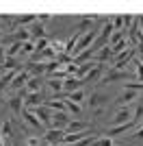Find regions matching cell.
<instances>
[{"label": "cell", "instance_id": "cell-1", "mask_svg": "<svg viewBox=\"0 0 143 146\" xmlns=\"http://www.w3.org/2000/svg\"><path fill=\"white\" fill-rule=\"evenodd\" d=\"M130 79H137V74L126 72V70H115V68H111V70H106V72L102 74L100 85H106V83H115V81H126V83H128Z\"/></svg>", "mask_w": 143, "mask_h": 146}, {"label": "cell", "instance_id": "cell-2", "mask_svg": "<svg viewBox=\"0 0 143 146\" xmlns=\"http://www.w3.org/2000/svg\"><path fill=\"white\" fill-rule=\"evenodd\" d=\"M132 57H134V46H128L126 50H121L119 55L113 57V61H111V68H115V70H124L126 63H132Z\"/></svg>", "mask_w": 143, "mask_h": 146}, {"label": "cell", "instance_id": "cell-3", "mask_svg": "<svg viewBox=\"0 0 143 146\" xmlns=\"http://www.w3.org/2000/svg\"><path fill=\"white\" fill-rule=\"evenodd\" d=\"M22 70H26L30 76H46L48 63H46V61H28V63H26Z\"/></svg>", "mask_w": 143, "mask_h": 146}, {"label": "cell", "instance_id": "cell-4", "mask_svg": "<svg viewBox=\"0 0 143 146\" xmlns=\"http://www.w3.org/2000/svg\"><path fill=\"white\" fill-rule=\"evenodd\" d=\"M70 116H67V111H52V124L50 129H61V131H65L67 124H70Z\"/></svg>", "mask_w": 143, "mask_h": 146}, {"label": "cell", "instance_id": "cell-5", "mask_svg": "<svg viewBox=\"0 0 143 146\" xmlns=\"http://www.w3.org/2000/svg\"><path fill=\"white\" fill-rule=\"evenodd\" d=\"M22 118H24L26 122H28V127H33V129L37 131V135L46 133V127H43L41 122H39V118H37V116H35V113H33L30 109H24V111H22Z\"/></svg>", "mask_w": 143, "mask_h": 146}, {"label": "cell", "instance_id": "cell-6", "mask_svg": "<svg viewBox=\"0 0 143 146\" xmlns=\"http://www.w3.org/2000/svg\"><path fill=\"white\" fill-rule=\"evenodd\" d=\"M33 113H35L37 118H39V122H41L46 129H50V124H52V111L48 109L46 105H39V107H35V109H30Z\"/></svg>", "mask_w": 143, "mask_h": 146}, {"label": "cell", "instance_id": "cell-7", "mask_svg": "<svg viewBox=\"0 0 143 146\" xmlns=\"http://www.w3.org/2000/svg\"><path fill=\"white\" fill-rule=\"evenodd\" d=\"M63 133H65V131H61V129H48L41 140L46 142V144H50V146H56V144H61V140H63Z\"/></svg>", "mask_w": 143, "mask_h": 146}, {"label": "cell", "instance_id": "cell-8", "mask_svg": "<svg viewBox=\"0 0 143 146\" xmlns=\"http://www.w3.org/2000/svg\"><path fill=\"white\" fill-rule=\"evenodd\" d=\"M102 105H106V96H104V94L95 92V94L89 96V109L95 111V116H100V113H102Z\"/></svg>", "mask_w": 143, "mask_h": 146}, {"label": "cell", "instance_id": "cell-9", "mask_svg": "<svg viewBox=\"0 0 143 146\" xmlns=\"http://www.w3.org/2000/svg\"><path fill=\"white\" fill-rule=\"evenodd\" d=\"M28 79H30V74L26 72V70H20L18 74H15V79L11 81V90H15V92H20V90H24L26 87V83H28Z\"/></svg>", "mask_w": 143, "mask_h": 146}, {"label": "cell", "instance_id": "cell-10", "mask_svg": "<svg viewBox=\"0 0 143 146\" xmlns=\"http://www.w3.org/2000/svg\"><path fill=\"white\" fill-rule=\"evenodd\" d=\"M137 96H141L137 90H130V87H124V92H121V96L117 98V105L119 107H128V103H132Z\"/></svg>", "mask_w": 143, "mask_h": 146}, {"label": "cell", "instance_id": "cell-11", "mask_svg": "<svg viewBox=\"0 0 143 146\" xmlns=\"http://www.w3.org/2000/svg\"><path fill=\"white\" fill-rule=\"evenodd\" d=\"M43 83H46V76H30L24 90L28 92V94H39V92H41V85H43Z\"/></svg>", "mask_w": 143, "mask_h": 146}, {"label": "cell", "instance_id": "cell-12", "mask_svg": "<svg viewBox=\"0 0 143 146\" xmlns=\"http://www.w3.org/2000/svg\"><path fill=\"white\" fill-rule=\"evenodd\" d=\"M28 31H30V39H33V42H39V39H46V26H43L41 22H33Z\"/></svg>", "mask_w": 143, "mask_h": 146}, {"label": "cell", "instance_id": "cell-13", "mask_svg": "<svg viewBox=\"0 0 143 146\" xmlns=\"http://www.w3.org/2000/svg\"><path fill=\"white\" fill-rule=\"evenodd\" d=\"M130 120H134V118H132V113H130V109H128V107L119 109L117 113L113 116V124H115V127H119V124H126V122H130Z\"/></svg>", "mask_w": 143, "mask_h": 146}, {"label": "cell", "instance_id": "cell-14", "mask_svg": "<svg viewBox=\"0 0 143 146\" xmlns=\"http://www.w3.org/2000/svg\"><path fill=\"white\" fill-rule=\"evenodd\" d=\"M85 81H80V79H76V76H67L65 81H63V90L67 92V94H72V92H76V90H80V85H83Z\"/></svg>", "mask_w": 143, "mask_h": 146}, {"label": "cell", "instance_id": "cell-15", "mask_svg": "<svg viewBox=\"0 0 143 146\" xmlns=\"http://www.w3.org/2000/svg\"><path fill=\"white\" fill-rule=\"evenodd\" d=\"M83 129H93L89 124V122H83V120H76V122H70L67 124V129H65V133H83Z\"/></svg>", "mask_w": 143, "mask_h": 146}, {"label": "cell", "instance_id": "cell-16", "mask_svg": "<svg viewBox=\"0 0 143 146\" xmlns=\"http://www.w3.org/2000/svg\"><path fill=\"white\" fill-rule=\"evenodd\" d=\"M98 63H100V61H85L83 66H78V72H76V79H80V81H85V76H87V74L91 72V70H93L95 66H98Z\"/></svg>", "mask_w": 143, "mask_h": 146}, {"label": "cell", "instance_id": "cell-17", "mask_svg": "<svg viewBox=\"0 0 143 146\" xmlns=\"http://www.w3.org/2000/svg\"><path fill=\"white\" fill-rule=\"evenodd\" d=\"M134 124H137V122H134V120H130V122H126V124H119V127H113V129H108V131H106V137H111V140H113L115 135H121L124 131L132 129Z\"/></svg>", "mask_w": 143, "mask_h": 146}, {"label": "cell", "instance_id": "cell-18", "mask_svg": "<svg viewBox=\"0 0 143 146\" xmlns=\"http://www.w3.org/2000/svg\"><path fill=\"white\" fill-rule=\"evenodd\" d=\"M111 59H113V50L106 48V46H104L100 52H95V61H100V63H106V61H111Z\"/></svg>", "mask_w": 143, "mask_h": 146}, {"label": "cell", "instance_id": "cell-19", "mask_svg": "<svg viewBox=\"0 0 143 146\" xmlns=\"http://www.w3.org/2000/svg\"><path fill=\"white\" fill-rule=\"evenodd\" d=\"M33 22H37V15L28 13V15H20V18H15V24H13V26H24V24H33Z\"/></svg>", "mask_w": 143, "mask_h": 146}, {"label": "cell", "instance_id": "cell-20", "mask_svg": "<svg viewBox=\"0 0 143 146\" xmlns=\"http://www.w3.org/2000/svg\"><path fill=\"white\" fill-rule=\"evenodd\" d=\"M102 72H104V63H98V66H95L93 70H91V72L87 74V76H85V83H87V81H95V79H98V76H100Z\"/></svg>", "mask_w": 143, "mask_h": 146}, {"label": "cell", "instance_id": "cell-21", "mask_svg": "<svg viewBox=\"0 0 143 146\" xmlns=\"http://www.w3.org/2000/svg\"><path fill=\"white\" fill-rule=\"evenodd\" d=\"M46 83H48V87L52 90V94L63 90V81H59V79H46Z\"/></svg>", "mask_w": 143, "mask_h": 146}, {"label": "cell", "instance_id": "cell-22", "mask_svg": "<svg viewBox=\"0 0 143 146\" xmlns=\"http://www.w3.org/2000/svg\"><path fill=\"white\" fill-rule=\"evenodd\" d=\"M132 63L137 66V79H139V83H143V59H139L137 55L132 57Z\"/></svg>", "mask_w": 143, "mask_h": 146}, {"label": "cell", "instance_id": "cell-23", "mask_svg": "<svg viewBox=\"0 0 143 146\" xmlns=\"http://www.w3.org/2000/svg\"><path fill=\"white\" fill-rule=\"evenodd\" d=\"M67 100H72V103H76V105H80L85 100V92L83 90H76V92H72L70 96H67Z\"/></svg>", "mask_w": 143, "mask_h": 146}, {"label": "cell", "instance_id": "cell-24", "mask_svg": "<svg viewBox=\"0 0 143 146\" xmlns=\"http://www.w3.org/2000/svg\"><path fill=\"white\" fill-rule=\"evenodd\" d=\"M9 135H11V120L0 122V137L5 140V137H9Z\"/></svg>", "mask_w": 143, "mask_h": 146}, {"label": "cell", "instance_id": "cell-25", "mask_svg": "<svg viewBox=\"0 0 143 146\" xmlns=\"http://www.w3.org/2000/svg\"><path fill=\"white\" fill-rule=\"evenodd\" d=\"M22 46L24 44H20V42H13L9 48H7V57H15L18 52H22Z\"/></svg>", "mask_w": 143, "mask_h": 146}, {"label": "cell", "instance_id": "cell-26", "mask_svg": "<svg viewBox=\"0 0 143 146\" xmlns=\"http://www.w3.org/2000/svg\"><path fill=\"white\" fill-rule=\"evenodd\" d=\"M132 118H134V122H141L143 120V96H141V100L137 103V109H134Z\"/></svg>", "mask_w": 143, "mask_h": 146}, {"label": "cell", "instance_id": "cell-27", "mask_svg": "<svg viewBox=\"0 0 143 146\" xmlns=\"http://www.w3.org/2000/svg\"><path fill=\"white\" fill-rule=\"evenodd\" d=\"M91 146H113V140L106 137V135H104V137H95V142Z\"/></svg>", "mask_w": 143, "mask_h": 146}, {"label": "cell", "instance_id": "cell-28", "mask_svg": "<svg viewBox=\"0 0 143 146\" xmlns=\"http://www.w3.org/2000/svg\"><path fill=\"white\" fill-rule=\"evenodd\" d=\"M111 24H113L115 31H124V18H121V15H115V18L111 20Z\"/></svg>", "mask_w": 143, "mask_h": 146}, {"label": "cell", "instance_id": "cell-29", "mask_svg": "<svg viewBox=\"0 0 143 146\" xmlns=\"http://www.w3.org/2000/svg\"><path fill=\"white\" fill-rule=\"evenodd\" d=\"M43 140L39 137V135H30V137H26V146H41Z\"/></svg>", "mask_w": 143, "mask_h": 146}, {"label": "cell", "instance_id": "cell-30", "mask_svg": "<svg viewBox=\"0 0 143 146\" xmlns=\"http://www.w3.org/2000/svg\"><path fill=\"white\" fill-rule=\"evenodd\" d=\"M65 107H67V111H72V113H80V111H83V107H80V105L72 103V100H65Z\"/></svg>", "mask_w": 143, "mask_h": 146}, {"label": "cell", "instance_id": "cell-31", "mask_svg": "<svg viewBox=\"0 0 143 146\" xmlns=\"http://www.w3.org/2000/svg\"><path fill=\"white\" fill-rule=\"evenodd\" d=\"M22 52H28V55H33L35 52V42H26L22 46Z\"/></svg>", "mask_w": 143, "mask_h": 146}, {"label": "cell", "instance_id": "cell-32", "mask_svg": "<svg viewBox=\"0 0 143 146\" xmlns=\"http://www.w3.org/2000/svg\"><path fill=\"white\" fill-rule=\"evenodd\" d=\"M37 20H39V22L43 24V22H50V15H48V13H41V15H39Z\"/></svg>", "mask_w": 143, "mask_h": 146}, {"label": "cell", "instance_id": "cell-33", "mask_svg": "<svg viewBox=\"0 0 143 146\" xmlns=\"http://www.w3.org/2000/svg\"><path fill=\"white\" fill-rule=\"evenodd\" d=\"M13 146H20V142H15V144H13Z\"/></svg>", "mask_w": 143, "mask_h": 146}, {"label": "cell", "instance_id": "cell-34", "mask_svg": "<svg viewBox=\"0 0 143 146\" xmlns=\"http://www.w3.org/2000/svg\"><path fill=\"white\" fill-rule=\"evenodd\" d=\"M41 146H50V144H46V142H43V144H41Z\"/></svg>", "mask_w": 143, "mask_h": 146}]
</instances>
